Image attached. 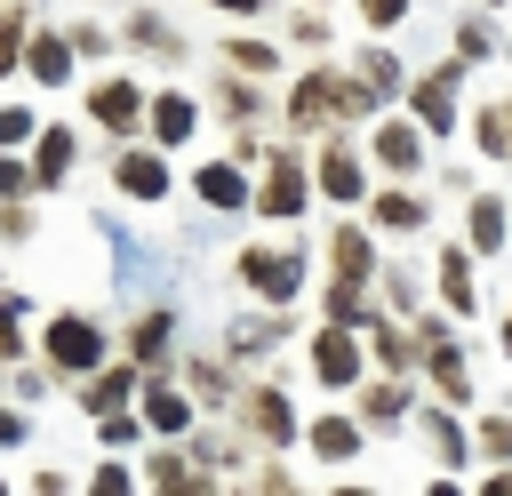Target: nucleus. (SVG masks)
I'll use <instances>...</instances> for the list:
<instances>
[{"label":"nucleus","mask_w":512,"mask_h":496,"mask_svg":"<svg viewBox=\"0 0 512 496\" xmlns=\"http://www.w3.org/2000/svg\"><path fill=\"white\" fill-rule=\"evenodd\" d=\"M240 272H248L264 296H280V304L296 296V256H264V248H256V256H240Z\"/></svg>","instance_id":"nucleus-1"},{"label":"nucleus","mask_w":512,"mask_h":496,"mask_svg":"<svg viewBox=\"0 0 512 496\" xmlns=\"http://www.w3.org/2000/svg\"><path fill=\"white\" fill-rule=\"evenodd\" d=\"M48 352H56L64 368H96V328H88V320H56V328H48Z\"/></svg>","instance_id":"nucleus-2"},{"label":"nucleus","mask_w":512,"mask_h":496,"mask_svg":"<svg viewBox=\"0 0 512 496\" xmlns=\"http://www.w3.org/2000/svg\"><path fill=\"white\" fill-rule=\"evenodd\" d=\"M312 360H320V376H328V384H352V376H360V344H352L344 328H328V336L312 344Z\"/></svg>","instance_id":"nucleus-3"},{"label":"nucleus","mask_w":512,"mask_h":496,"mask_svg":"<svg viewBox=\"0 0 512 496\" xmlns=\"http://www.w3.org/2000/svg\"><path fill=\"white\" fill-rule=\"evenodd\" d=\"M120 184H128L136 200H160V192H168V168H160L152 152H128V160H120Z\"/></svg>","instance_id":"nucleus-4"},{"label":"nucleus","mask_w":512,"mask_h":496,"mask_svg":"<svg viewBox=\"0 0 512 496\" xmlns=\"http://www.w3.org/2000/svg\"><path fill=\"white\" fill-rule=\"evenodd\" d=\"M320 184H328L336 200H352V192H360V160H352L344 144H328V160H320Z\"/></svg>","instance_id":"nucleus-5"},{"label":"nucleus","mask_w":512,"mask_h":496,"mask_svg":"<svg viewBox=\"0 0 512 496\" xmlns=\"http://www.w3.org/2000/svg\"><path fill=\"white\" fill-rule=\"evenodd\" d=\"M96 120H104V128H128V120H136V88H128V80L96 88Z\"/></svg>","instance_id":"nucleus-6"},{"label":"nucleus","mask_w":512,"mask_h":496,"mask_svg":"<svg viewBox=\"0 0 512 496\" xmlns=\"http://www.w3.org/2000/svg\"><path fill=\"white\" fill-rule=\"evenodd\" d=\"M448 88H456V72H432V80L416 88V104H424V120H432V128H448V120H456V112H448Z\"/></svg>","instance_id":"nucleus-7"},{"label":"nucleus","mask_w":512,"mask_h":496,"mask_svg":"<svg viewBox=\"0 0 512 496\" xmlns=\"http://www.w3.org/2000/svg\"><path fill=\"white\" fill-rule=\"evenodd\" d=\"M152 128H160V144L192 136V104H184V96H160V104H152Z\"/></svg>","instance_id":"nucleus-8"},{"label":"nucleus","mask_w":512,"mask_h":496,"mask_svg":"<svg viewBox=\"0 0 512 496\" xmlns=\"http://www.w3.org/2000/svg\"><path fill=\"white\" fill-rule=\"evenodd\" d=\"M200 192H208L216 208H240V200H248V184H240V176H232L224 160H216V168H200Z\"/></svg>","instance_id":"nucleus-9"},{"label":"nucleus","mask_w":512,"mask_h":496,"mask_svg":"<svg viewBox=\"0 0 512 496\" xmlns=\"http://www.w3.org/2000/svg\"><path fill=\"white\" fill-rule=\"evenodd\" d=\"M64 168H72V136L56 128V136H40V176H32V184H56Z\"/></svg>","instance_id":"nucleus-10"},{"label":"nucleus","mask_w":512,"mask_h":496,"mask_svg":"<svg viewBox=\"0 0 512 496\" xmlns=\"http://www.w3.org/2000/svg\"><path fill=\"white\" fill-rule=\"evenodd\" d=\"M264 208H272V216H296V208H304V184H296V168H280V176L264 184Z\"/></svg>","instance_id":"nucleus-11"},{"label":"nucleus","mask_w":512,"mask_h":496,"mask_svg":"<svg viewBox=\"0 0 512 496\" xmlns=\"http://www.w3.org/2000/svg\"><path fill=\"white\" fill-rule=\"evenodd\" d=\"M440 288H448V304H456V312H472V272H464V256H448V264H440Z\"/></svg>","instance_id":"nucleus-12"},{"label":"nucleus","mask_w":512,"mask_h":496,"mask_svg":"<svg viewBox=\"0 0 512 496\" xmlns=\"http://www.w3.org/2000/svg\"><path fill=\"white\" fill-rule=\"evenodd\" d=\"M312 440H320V456H352V440H360V432H352L344 416H328V424H312Z\"/></svg>","instance_id":"nucleus-13"},{"label":"nucleus","mask_w":512,"mask_h":496,"mask_svg":"<svg viewBox=\"0 0 512 496\" xmlns=\"http://www.w3.org/2000/svg\"><path fill=\"white\" fill-rule=\"evenodd\" d=\"M392 168H416V128H384V144H376Z\"/></svg>","instance_id":"nucleus-14"},{"label":"nucleus","mask_w":512,"mask_h":496,"mask_svg":"<svg viewBox=\"0 0 512 496\" xmlns=\"http://www.w3.org/2000/svg\"><path fill=\"white\" fill-rule=\"evenodd\" d=\"M376 216H384V224H392V232H408V224H416V216H424V208H416V200H408V192H392V200H376Z\"/></svg>","instance_id":"nucleus-15"},{"label":"nucleus","mask_w":512,"mask_h":496,"mask_svg":"<svg viewBox=\"0 0 512 496\" xmlns=\"http://www.w3.org/2000/svg\"><path fill=\"white\" fill-rule=\"evenodd\" d=\"M496 232H504V208H496V200H480V208H472V240H480V248H496Z\"/></svg>","instance_id":"nucleus-16"},{"label":"nucleus","mask_w":512,"mask_h":496,"mask_svg":"<svg viewBox=\"0 0 512 496\" xmlns=\"http://www.w3.org/2000/svg\"><path fill=\"white\" fill-rule=\"evenodd\" d=\"M32 72H40V80H64V48H56V40H32Z\"/></svg>","instance_id":"nucleus-17"},{"label":"nucleus","mask_w":512,"mask_h":496,"mask_svg":"<svg viewBox=\"0 0 512 496\" xmlns=\"http://www.w3.org/2000/svg\"><path fill=\"white\" fill-rule=\"evenodd\" d=\"M432 376H440V392H464V360L456 352H432Z\"/></svg>","instance_id":"nucleus-18"},{"label":"nucleus","mask_w":512,"mask_h":496,"mask_svg":"<svg viewBox=\"0 0 512 496\" xmlns=\"http://www.w3.org/2000/svg\"><path fill=\"white\" fill-rule=\"evenodd\" d=\"M232 64H240V72H264V64H272V48H264V40H240V48H232Z\"/></svg>","instance_id":"nucleus-19"},{"label":"nucleus","mask_w":512,"mask_h":496,"mask_svg":"<svg viewBox=\"0 0 512 496\" xmlns=\"http://www.w3.org/2000/svg\"><path fill=\"white\" fill-rule=\"evenodd\" d=\"M152 424H160V432H176V424H184V400H168V392H152Z\"/></svg>","instance_id":"nucleus-20"},{"label":"nucleus","mask_w":512,"mask_h":496,"mask_svg":"<svg viewBox=\"0 0 512 496\" xmlns=\"http://www.w3.org/2000/svg\"><path fill=\"white\" fill-rule=\"evenodd\" d=\"M24 128H32V112H0V144H16Z\"/></svg>","instance_id":"nucleus-21"},{"label":"nucleus","mask_w":512,"mask_h":496,"mask_svg":"<svg viewBox=\"0 0 512 496\" xmlns=\"http://www.w3.org/2000/svg\"><path fill=\"white\" fill-rule=\"evenodd\" d=\"M400 8L408 0H368V24H400Z\"/></svg>","instance_id":"nucleus-22"},{"label":"nucleus","mask_w":512,"mask_h":496,"mask_svg":"<svg viewBox=\"0 0 512 496\" xmlns=\"http://www.w3.org/2000/svg\"><path fill=\"white\" fill-rule=\"evenodd\" d=\"M16 184H24V168H16V160H0V192H16Z\"/></svg>","instance_id":"nucleus-23"},{"label":"nucleus","mask_w":512,"mask_h":496,"mask_svg":"<svg viewBox=\"0 0 512 496\" xmlns=\"http://www.w3.org/2000/svg\"><path fill=\"white\" fill-rule=\"evenodd\" d=\"M0 440H16V416H8V408H0Z\"/></svg>","instance_id":"nucleus-24"},{"label":"nucleus","mask_w":512,"mask_h":496,"mask_svg":"<svg viewBox=\"0 0 512 496\" xmlns=\"http://www.w3.org/2000/svg\"><path fill=\"white\" fill-rule=\"evenodd\" d=\"M224 8H256V0H224Z\"/></svg>","instance_id":"nucleus-25"}]
</instances>
